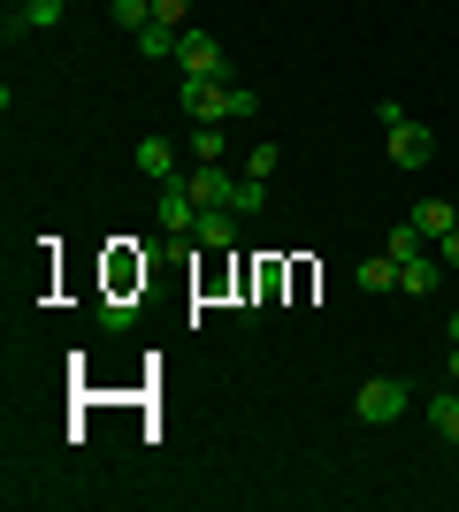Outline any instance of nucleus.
<instances>
[{
	"instance_id": "f03ea898",
	"label": "nucleus",
	"mask_w": 459,
	"mask_h": 512,
	"mask_svg": "<svg viewBox=\"0 0 459 512\" xmlns=\"http://www.w3.org/2000/svg\"><path fill=\"white\" fill-rule=\"evenodd\" d=\"M375 123H383V153H391V169H429V153H437V138H429V123H414L398 100L375 107Z\"/></svg>"
},
{
	"instance_id": "2eb2a0df",
	"label": "nucleus",
	"mask_w": 459,
	"mask_h": 512,
	"mask_svg": "<svg viewBox=\"0 0 459 512\" xmlns=\"http://www.w3.org/2000/svg\"><path fill=\"white\" fill-rule=\"evenodd\" d=\"M429 428H437L444 444H459V390H437V406H429Z\"/></svg>"
},
{
	"instance_id": "1a4fd4ad",
	"label": "nucleus",
	"mask_w": 459,
	"mask_h": 512,
	"mask_svg": "<svg viewBox=\"0 0 459 512\" xmlns=\"http://www.w3.org/2000/svg\"><path fill=\"white\" fill-rule=\"evenodd\" d=\"M138 176H153V184H176V176H184L169 138H138Z\"/></svg>"
},
{
	"instance_id": "0eeeda50",
	"label": "nucleus",
	"mask_w": 459,
	"mask_h": 512,
	"mask_svg": "<svg viewBox=\"0 0 459 512\" xmlns=\"http://www.w3.org/2000/svg\"><path fill=\"white\" fill-rule=\"evenodd\" d=\"M69 16V0H23V8H8V39H31V31H54V23Z\"/></svg>"
},
{
	"instance_id": "6e6552de",
	"label": "nucleus",
	"mask_w": 459,
	"mask_h": 512,
	"mask_svg": "<svg viewBox=\"0 0 459 512\" xmlns=\"http://www.w3.org/2000/svg\"><path fill=\"white\" fill-rule=\"evenodd\" d=\"M238 222H245L238 207H199V230H192V245H207V253H230V245H238Z\"/></svg>"
},
{
	"instance_id": "7ed1b4c3",
	"label": "nucleus",
	"mask_w": 459,
	"mask_h": 512,
	"mask_svg": "<svg viewBox=\"0 0 459 512\" xmlns=\"http://www.w3.org/2000/svg\"><path fill=\"white\" fill-rule=\"evenodd\" d=\"M406 406H414V398H406V383H391V375H375V383L352 390V421L360 428H391Z\"/></svg>"
},
{
	"instance_id": "20e7f679",
	"label": "nucleus",
	"mask_w": 459,
	"mask_h": 512,
	"mask_svg": "<svg viewBox=\"0 0 459 512\" xmlns=\"http://www.w3.org/2000/svg\"><path fill=\"white\" fill-rule=\"evenodd\" d=\"M184 192H192L199 207H238L245 176H230L222 161H192V169H184Z\"/></svg>"
},
{
	"instance_id": "aec40b11",
	"label": "nucleus",
	"mask_w": 459,
	"mask_h": 512,
	"mask_svg": "<svg viewBox=\"0 0 459 512\" xmlns=\"http://www.w3.org/2000/svg\"><path fill=\"white\" fill-rule=\"evenodd\" d=\"M268 207V184H253V176H245V192H238V214H261Z\"/></svg>"
},
{
	"instance_id": "a211bd4d",
	"label": "nucleus",
	"mask_w": 459,
	"mask_h": 512,
	"mask_svg": "<svg viewBox=\"0 0 459 512\" xmlns=\"http://www.w3.org/2000/svg\"><path fill=\"white\" fill-rule=\"evenodd\" d=\"M276 169H284V153L268 146V138H261V146H253V153H245V176H253V184H268V176H276Z\"/></svg>"
},
{
	"instance_id": "4be33fe9",
	"label": "nucleus",
	"mask_w": 459,
	"mask_h": 512,
	"mask_svg": "<svg viewBox=\"0 0 459 512\" xmlns=\"http://www.w3.org/2000/svg\"><path fill=\"white\" fill-rule=\"evenodd\" d=\"M452 352H459V314H452Z\"/></svg>"
},
{
	"instance_id": "f8f14e48",
	"label": "nucleus",
	"mask_w": 459,
	"mask_h": 512,
	"mask_svg": "<svg viewBox=\"0 0 459 512\" xmlns=\"http://www.w3.org/2000/svg\"><path fill=\"white\" fill-rule=\"evenodd\" d=\"M352 283H360V291H398V260H391V253L360 260V268H352Z\"/></svg>"
},
{
	"instance_id": "f257e3e1",
	"label": "nucleus",
	"mask_w": 459,
	"mask_h": 512,
	"mask_svg": "<svg viewBox=\"0 0 459 512\" xmlns=\"http://www.w3.org/2000/svg\"><path fill=\"white\" fill-rule=\"evenodd\" d=\"M176 107H184L192 123H253V115H261V92L238 85V77H184V85H176Z\"/></svg>"
},
{
	"instance_id": "5701e85b",
	"label": "nucleus",
	"mask_w": 459,
	"mask_h": 512,
	"mask_svg": "<svg viewBox=\"0 0 459 512\" xmlns=\"http://www.w3.org/2000/svg\"><path fill=\"white\" fill-rule=\"evenodd\" d=\"M8 8H23V0H8Z\"/></svg>"
},
{
	"instance_id": "ddd939ff",
	"label": "nucleus",
	"mask_w": 459,
	"mask_h": 512,
	"mask_svg": "<svg viewBox=\"0 0 459 512\" xmlns=\"http://www.w3.org/2000/svg\"><path fill=\"white\" fill-rule=\"evenodd\" d=\"M383 253H391V260H398V268H406V260H414V253H429V237H421V230H414V214H406V222H398V230H391V237H383Z\"/></svg>"
},
{
	"instance_id": "f3484780",
	"label": "nucleus",
	"mask_w": 459,
	"mask_h": 512,
	"mask_svg": "<svg viewBox=\"0 0 459 512\" xmlns=\"http://www.w3.org/2000/svg\"><path fill=\"white\" fill-rule=\"evenodd\" d=\"M222 123H192V161H222Z\"/></svg>"
},
{
	"instance_id": "423d86ee",
	"label": "nucleus",
	"mask_w": 459,
	"mask_h": 512,
	"mask_svg": "<svg viewBox=\"0 0 459 512\" xmlns=\"http://www.w3.org/2000/svg\"><path fill=\"white\" fill-rule=\"evenodd\" d=\"M153 222H161V237H192V230H199V199L184 192V176H176V184H161V199H153Z\"/></svg>"
},
{
	"instance_id": "412c9836",
	"label": "nucleus",
	"mask_w": 459,
	"mask_h": 512,
	"mask_svg": "<svg viewBox=\"0 0 459 512\" xmlns=\"http://www.w3.org/2000/svg\"><path fill=\"white\" fill-rule=\"evenodd\" d=\"M437 260H444V268H459V230H452V237L437 245Z\"/></svg>"
},
{
	"instance_id": "39448f33",
	"label": "nucleus",
	"mask_w": 459,
	"mask_h": 512,
	"mask_svg": "<svg viewBox=\"0 0 459 512\" xmlns=\"http://www.w3.org/2000/svg\"><path fill=\"white\" fill-rule=\"evenodd\" d=\"M176 69H184V77H230V62H222V39H215V31H192V23H184V39H176Z\"/></svg>"
},
{
	"instance_id": "dca6fc26",
	"label": "nucleus",
	"mask_w": 459,
	"mask_h": 512,
	"mask_svg": "<svg viewBox=\"0 0 459 512\" xmlns=\"http://www.w3.org/2000/svg\"><path fill=\"white\" fill-rule=\"evenodd\" d=\"M108 16H115V31H146V23H153V0H108Z\"/></svg>"
},
{
	"instance_id": "6ab92c4d",
	"label": "nucleus",
	"mask_w": 459,
	"mask_h": 512,
	"mask_svg": "<svg viewBox=\"0 0 459 512\" xmlns=\"http://www.w3.org/2000/svg\"><path fill=\"white\" fill-rule=\"evenodd\" d=\"M153 23H176V31H184V23H192V0H153Z\"/></svg>"
},
{
	"instance_id": "4468645a",
	"label": "nucleus",
	"mask_w": 459,
	"mask_h": 512,
	"mask_svg": "<svg viewBox=\"0 0 459 512\" xmlns=\"http://www.w3.org/2000/svg\"><path fill=\"white\" fill-rule=\"evenodd\" d=\"M176 39H184L176 23H146V31H138V54H153V62H176Z\"/></svg>"
},
{
	"instance_id": "9b49d317",
	"label": "nucleus",
	"mask_w": 459,
	"mask_h": 512,
	"mask_svg": "<svg viewBox=\"0 0 459 512\" xmlns=\"http://www.w3.org/2000/svg\"><path fill=\"white\" fill-rule=\"evenodd\" d=\"M437 283H444V260L437 253H414L406 268H398V291H414V299H429Z\"/></svg>"
},
{
	"instance_id": "9d476101",
	"label": "nucleus",
	"mask_w": 459,
	"mask_h": 512,
	"mask_svg": "<svg viewBox=\"0 0 459 512\" xmlns=\"http://www.w3.org/2000/svg\"><path fill=\"white\" fill-rule=\"evenodd\" d=\"M414 230L429 237V245H444V237L459 230V207H452V199H421V207H414Z\"/></svg>"
}]
</instances>
